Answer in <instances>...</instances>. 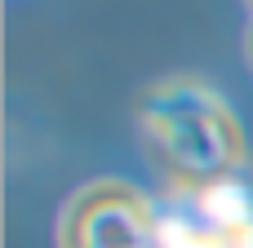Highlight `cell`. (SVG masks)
Masks as SVG:
<instances>
[{"instance_id":"1","label":"cell","mask_w":253,"mask_h":248,"mask_svg":"<svg viewBox=\"0 0 253 248\" xmlns=\"http://www.w3.org/2000/svg\"><path fill=\"white\" fill-rule=\"evenodd\" d=\"M138 115H142L151 155L182 186L218 182L245 155L240 124L227 111V102L218 98V89H209L191 75H173V80L147 89Z\"/></svg>"},{"instance_id":"2","label":"cell","mask_w":253,"mask_h":248,"mask_svg":"<svg viewBox=\"0 0 253 248\" xmlns=\"http://www.w3.org/2000/svg\"><path fill=\"white\" fill-rule=\"evenodd\" d=\"M62 248H156L151 200L120 177L89 182L71 195L58 222Z\"/></svg>"},{"instance_id":"3","label":"cell","mask_w":253,"mask_h":248,"mask_svg":"<svg viewBox=\"0 0 253 248\" xmlns=\"http://www.w3.org/2000/svg\"><path fill=\"white\" fill-rule=\"evenodd\" d=\"M245 53H249V62H253V22H249V35H245Z\"/></svg>"}]
</instances>
